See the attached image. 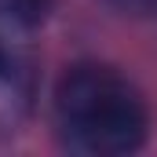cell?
<instances>
[{"label": "cell", "instance_id": "1", "mask_svg": "<svg viewBox=\"0 0 157 157\" xmlns=\"http://www.w3.org/2000/svg\"><path fill=\"white\" fill-rule=\"evenodd\" d=\"M55 128L66 150L124 157L146 146L150 110L135 80L110 62H73L55 84Z\"/></svg>", "mask_w": 157, "mask_h": 157}, {"label": "cell", "instance_id": "4", "mask_svg": "<svg viewBox=\"0 0 157 157\" xmlns=\"http://www.w3.org/2000/svg\"><path fill=\"white\" fill-rule=\"evenodd\" d=\"M106 4H113L117 11L135 15V18H150V15H157V0H106Z\"/></svg>", "mask_w": 157, "mask_h": 157}, {"label": "cell", "instance_id": "2", "mask_svg": "<svg viewBox=\"0 0 157 157\" xmlns=\"http://www.w3.org/2000/svg\"><path fill=\"white\" fill-rule=\"evenodd\" d=\"M29 99H33L29 62L18 55V44L0 37V139L18 132V124L29 113Z\"/></svg>", "mask_w": 157, "mask_h": 157}, {"label": "cell", "instance_id": "3", "mask_svg": "<svg viewBox=\"0 0 157 157\" xmlns=\"http://www.w3.org/2000/svg\"><path fill=\"white\" fill-rule=\"evenodd\" d=\"M51 0H0V37L26 44V37L48 18Z\"/></svg>", "mask_w": 157, "mask_h": 157}]
</instances>
